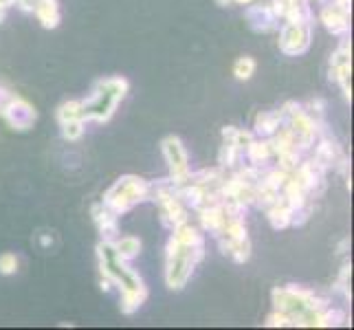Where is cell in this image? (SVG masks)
<instances>
[{
    "label": "cell",
    "mask_w": 354,
    "mask_h": 330,
    "mask_svg": "<svg viewBox=\"0 0 354 330\" xmlns=\"http://www.w3.org/2000/svg\"><path fill=\"white\" fill-rule=\"evenodd\" d=\"M100 262H102V273L106 279H111L113 284H117L124 293L121 300V311L132 313L137 311L143 300H145V286L141 282L139 275H134L130 268L126 266V260H121L113 249V242L104 240L100 244Z\"/></svg>",
    "instance_id": "6da1fadb"
},
{
    "label": "cell",
    "mask_w": 354,
    "mask_h": 330,
    "mask_svg": "<svg viewBox=\"0 0 354 330\" xmlns=\"http://www.w3.org/2000/svg\"><path fill=\"white\" fill-rule=\"evenodd\" d=\"M128 91V82L111 77L102 80L97 84V89L88 102H82V119H95V121H106L115 113L117 104L124 100V95Z\"/></svg>",
    "instance_id": "7a4b0ae2"
},
{
    "label": "cell",
    "mask_w": 354,
    "mask_h": 330,
    "mask_svg": "<svg viewBox=\"0 0 354 330\" xmlns=\"http://www.w3.org/2000/svg\"><path fill=\"white\" fill-rule=\"evenodd\" d=\"M203 258V244H183L178 240H169L167 244V284L169 288H183L194 271L196 262Z\"/></svg>",
    "instance_id": "3957f363"
},
{
    "label": "cell",
    "mask_w": 354,
    "mask_h": 330,
    "mask_svg": "<svg viewBox=\"0 0 354 330\" xmlns=\"http://www.w3.org/2000/svg\"><path fill=\"white\" fill-rule=\"evenodd\" d=\"M148 194H150V187L145 185L141 178L124 176V178H119L111 190H108L104 205L113 214H121V212H128L134 203L148 199Z\"/></svg>",
    "instance_id": "277c9868"
},
{
    "label": "cell",
    "mask_w": 354,
    "mask_h": 330,
    "mask_svg": "<svg viewBox=\"0 0 354 330\" xmlns=\"http://www.w3.org/2000/svg\"><path fill=\"white\" fill-rule=\"evenodd\" d=\"M163 154H165V161L169 165V172H172L174 178V185H183V183L189 181V165H187V154L183 143L176 137H167L163 141Z\"/></svg>",
    "instance_id": "5b68a950"
},
{
    "label": "cell",
    "mask_w": 354,
    "mask_h": 330,
    "mask_svg": "<svg viewBox=\"0 0 354 330\" xmlns=\"http://www.w3.org/2000/svg\"><path fill=\"white\" fill-rule=\"evenodd\" d=\"M310 44V24L306 22H288L282 31V40H279V48L286 55H297L304 53Z\"/></svg>",
    "instance_id": "8992f818"
},
{
    "label": "cell",
    "mask_w": 354,
    "mask_h": 330,
    "mask_svg": "<svg viewBox=\"0 0 354 330\" xmlns=\"http://www.w3.org/2000/svg\"><path fill=\"white\" fill-rule=\"evenodd\" d=\"M3 113L9 119V124L18 130H27L35 121V110L27 102L18 100V97H11V100L3 106Z\"/></svg>",
    "instance_id": "52a82bcc"
},
{
    "label": "cell",
    "mask_w": 354,
    "mask_h": 330,
    "mask_svg": "<svg viewBox=\"0 0 354 330\" xmlns=\"http://www.w3.org/2000/svg\"><path fill=\"white\" fill-rule=\"evenodd\" d=\"M33 11H35V16H38V20L42 22V27H46V29L57 27V22H59V9H57L55 0H35Z\"/></svg>",
    "instance_id": "ba28073f"
},
{
    "label": "cell",
    "mask_w": 354,
    "mask_h": 330,
    "mask_svg": "<svg viewBox=\"0 0 354 330\" xmlns=\"http://www.w3.org/2000/svg\"><path fill=\"white\" fill-rule=\"evenodd\" d=\"M113 249L121 260H132L141 251V240L134 236H124L119 240H113Z\"/></svg>",
    "instance_id": "9c48e42d"
},
{
    "label": "cell",
    "mask_w": 354,
    "mask_h": 330,
    "mask_svg": "<svg viewBox=\"0 0 354 330\" xmlns=\"http://www.w3.org/2000/svg\"><path fill=\"white\" fill-rule=\"evenodd\" d=\"M279 121H282V110H277V113H262L255 121V128L262 134H271V132H277L279 128Z\"/></svg>",
    "instance_id": "30bf717a"
},
{
    "label": "cell",
    "mask_w": 354,
    "mask_h": 330,
    "mask_svg": "<svg viewBox=\"0 0 354 330\" xmlns=\"http://www.w3.org/2000/svg\"><path fill=\"white\" fill-rule=\"evenodd\" d=\"M247 150H249V158L255 165H258V163L266 161L268 154H271V143H266V141H251L247 145Z\"/></svg>",
    "instance_id": "8fae6325"
},
{
    "label": "cell",
    "mask_w": 354,
    "mask_h": 330,
    "mask_svg": "<svg viewBox=\"0 0 354 330\" xmlns=\"http://www.w3.org/2000/svg\"><path fill=\"white\" fill-rule=\"evenodd\" d=\"M59 126H62V134L68 141H75L84 132V119H66V121H59Z\"/></svg>",
    "instance_id": "7c38bea8"
},
{
    "label": "cell",
    "mask_w": 354,
    "mask_h": 330,
    "mask_svg": "<svg viewBox=\"0 0 354 330\" xmlns=\"http://www.w3.org/2000/svg\"><path fill=\"white\" fill-rule=\"evenodd\" d=\"M59 121H66V119H82V102H66L57 113Z\"/></svg>",
    "instance_id": "4fadbf2b"
},
{
    "label": "cell",
    "mask_w": 354,
    "mask_h": 330,
    "mask_svg": "<svg viewBox=\"0 0 354 330\" xmlns=\"http://www.w3.org/2000/svg\"><path fill=\"white\" fill-rule=\"evenodd\" d=\"M253 71H255V62L251 57H240L234 66V73H236L238 80H249L253 75Z\"/></svg>",
    "instance_id": "5bb4252c"
},
{
    "label": "cell",
    "mask_w": 354,
    "mask_h": 330,
    "mask_svg": "<svg viewBox=\"0 0 354 330\" xmlns=\"http://www.w3.org/2000/svg\"><path fill=\"white\" fill-rule=\"evenodd\" d=\"M18 271V258L14 253H3L0 255V273L3 275H11Z\"/></svg>",
    "instance_id": "9a60e30c"
},
{
    "label": "cell",
    "mask_w": 354,
    "mask_h": 330,
    "mask_svg": "<svg viewBox=\"0 0 354 330\" xmlns=\"http://www.w3.org/2000/svg\"><path fill=\"white\" fill-rule=\"evenodd\" d=\"M238 3H251V0H238Z\"/></svg>",
    "instance_id": "2e32d148"
}]
</instances>
